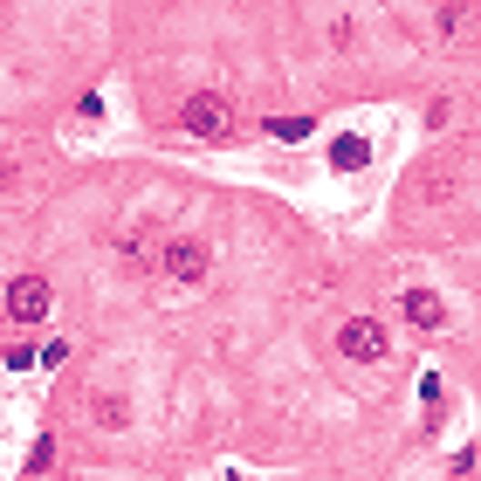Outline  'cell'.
I'll return each mask as SVG.
<instances>
[{
    "mask_svg": "<svg viewBox=\"0 0 481 481\" xmlns=\"http://www.w3.org/2000/svg\"><path fill=\"white\" fill-rule=\"evenodd\" d=\"M330 165H337V172L372 165V138H337V145H330Z\"/></svg>",
    "mask_w": 481,
    "mask_h": 481,
    "instance_id": "cell-6",
    "label": "cell"
},
{
    "mask_svg": "<svg viewBox=\"0 0 481 481\" xmlns=\"http://www.w3.org/2000/svg\"><path fill=\"white\" fill-rule=\"evenodd\" d=\"M158 255H152V234H131L125 241V268H152Z\"/></svg>",
    "mask_w": 481,
    "mask_h": 481,
    "instance_id": "cell-7",
    "label": "cell"
},
{
    "mask_svg": "<svg viewBox=\"0 0 481 481\" xmlns=\"http://www.w3.org/2000/svg\"><path fill=\"white\" fill-rule=\"evenodd\" d=\"M158 262H165L172 282H200L214 255H206V241H186V234H179V241H165V255H158Z\"/></svg>",
    "mask_w": 481,
    "mask_h": 481,
    "instance_id": "cell-4",
    "label": "cell"
},
{
    "mask_svg": "<svg viewBox=\"0 0 481 481\" xmlns=\"http://www.w3.org/2000/svg\"><path fill=\"white\" fill-rule=\"evenodd\" d=\"M337 351L357 357V365H378V357H386V330H378L372 316H351V324L337 330Z\"/></svg>",
    "mask_w": 481,
    "mask_h": 481,
    "instance_id": "cell-3",
    "label": "cell"
},
{
    "mask_svg": "<svg viewBox=\"0 0 481 481\" xmlns=\"http://www.w3.org/2000/svg\"><path fill=\"white\" fill-rule=\"evenodd\" d=\"M48 467H55V440H35V454H28V475H48Z\"/></svg>",
    "mask_w": 481,
    "mask_h": 481,
    "instance_id": "cell-9",
    "label": "cell"
},
{
    "mask_svg": "<svg viewBox=\"0 0 481 481\" xmlns=\"http://www.w3.org/2000/svg\"><path fill=\"white\" fill-rule=\"evenodd\" d=\"M179 125H186V138H200V145H227L234 138V104L214 96V90H200V96H186Z\"/></svg>",
    "mask_w": 481,
    "mask_h": 481,
    "instance_id": "cell-1",
    "label": "cell"
},
{
    "mask_svg": "<svg viewBox=\"0 0 481 481\" xmlns=\"http://www.w3.org/2000/svg\"><path fill=\"white\" fill-rule=\"evenodd\" d=\"M48 303H55V296H48V282H42V276H15V282H7V316H15L21 330L42 324Z\"/></svg>",
    "mask_w": 481,
    "mask_h": 481,
    "instance_id": "cell-2",
    "label": "cell"
},
{
    "mask_svg": "<svg viewBox=\"0 0 481 481\" xmlns=\"http://www.w3.org/2000/svg\"><path fill=\"white\" fill-rule=\"evenodd\" d=\"M7 365H15V372H28V365H42V351H35V344H21V337H15V344H7Z\"/></svg>",
    "mask_w": 481,
    "mask_h": 481,
    "instance_id": "cell-10",
    "label": "cell"
},
{
    "mask_svg": "<svg viewBox=\"0 0 481 481\" xmlns=\"http://www.w3.org/2000/svg\"><path fill=\"white\" fill-rule=\"evenodd\" d=\"M399 310L413 316L419 330H440V324H447V310H440V296H434V289H406V296H399Z\"/></svg>",
    "mask_w": 481,
    "mask_h": 481,
    "instance_id": "cell-5",
    "label": "cell"
},
{
    "mask_svg": "<svg viewBox=\"0 0 481 481\" xmlns=\"http://www.w3.org/2000/svg\"><path fill=\"white\" fill-rule=\"evenodd\" d=\"M268 138H310V117H268Z\"/></svg>",
    "mask_w": 481,
    "mask_h": 481,
    "instance_id": "cell-8",
    "label": "cell"
}]
</instances>
